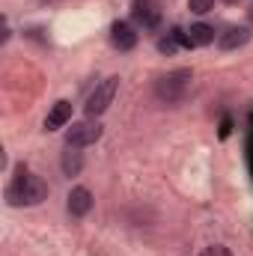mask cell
Segmentation results:
<instances>
[{
	"label": "cell",
	"mask_w": 253,
	"mask_h": 256,
	"mask_svg": "<svg viewBox=\"0 0 253 256\" xmlns=\"http://www.w3.org/2000/svg\"><path fill=\"white\" fill-rule=\"evenodd\" d=\"M48 200V185L42 176L30 173L27 167H18L12 182L6 185V202L15 206V208H24V206H39Z\"/></svg>",
	"instance_id": "cell-1"
},
{
	"label": "cell",
	"mask_w": 253,
	"mask_h": 256,
	"mask_svg": "<svg viewBox=\"0 0 253 256\" xmlns=\"http://www.w3.org/2000/svg\"><path fill=\"white\" fill-rule=\"evenodd\" d=\"M190 84H194V72L190 68H173V72H167V74H161L155 80V98L161 104L176 108V104H182L188 98Z\"/></svg>",
	"instance_id": "cell-2"
},
{
	"label": "cell",
	"mask_w": 253,
	"mask_h": 256,
	"mask_svg": "<svg viewBox=\"0 0 253 256\" xmlns=\"http://www.w3.org/2000/svg\"><path fill=\"white\" fill-rule=\"evenodd\" d=\"M116 92H120V78H116V74H110V78H104L102 84H96V90L86 96V104H84L86 116H90V120H98V116L114 104Z\"/></svg>",
	"instance_id": "cell-3"
},
{
	"label": "cell",
	"mask_w": 253,
	"mask_h": 256,
	"mask_svg": "<svg viewBox=\"0 0 253 256\" xmlns=\"http://www.w3.org/2000/svg\"><path fill=\"white\" fill-rule=\"evenodd\" d=\"M104 134V128L98 120H80V122H72V128L66 131V146H74V149H84V146H92L98 143Z\"/></svg>",
	"instance_id": "cell-4"
},
{
	"label": "cell",
	"mask_w": 253,
	"mask_h": 256,
	"mask_svg": "<svg viewBox=\"0 0 253 256\" xmlns=\"http://www.w3.org/2000/svg\"><path fill=\"white\" fill-rule=\"evenodd\" d=\"M131 18L143 30H155L161 24V6L155 0H134L131 3Z\"/></svg>",
	"instance_id": "cell-5"
},
{
	"label": "cell",
	"mask_w": 253,
	"mask_h": 256,
	"mask_svg": "<svg viewBox=\"0 0 253 256\" xmlns=\"http://www.w3.org/2000/svg\"><path fill=\"white\" fill-rule=\"evenodd\" d=\"M92 206H96V200H92V191H90V188L78 185V188H72V191H68L66 208H68V214H72V218H86V214L92 212Z\"/></svg>",
	"instance_id": "cell-6"
},
{
	"label": "cell",
	"mask_w": 253,
	"mask_h": 256,
	"mask_svg": "<svg viewBox=\"0 0 253 256\" xmlns=\"http://www.w3.org/2000/svg\"><path fill=\"white\" fill-rule=\"evenodd\" d=\"M137 30L128 24V21H114L110 24V45L116 48V51H131L134 45H137Z\"/></svg>",
	"instance_id": "cell-7"
},
{
	"label": "cell",
	"mask_w": 253,
	"mask_h": 256,
	"mask_svg": "<svg viewBox=\"0 0 253 256\" xmlns=\"http://www.w3.org/2000/svg\"><path fill=\"white\" fill-rule=\"evenodd\" d=\"M250 27H226L218 36V45H220V51H236V48H244L250 42Z\"/></svg>",
	"instance_id": "cell-8"
},
{
	"label": "cell",
	"mask_w": 253,
	"mask_h": 256,
	"mask_svg": "<svg viewBox=\"0 0 253 256\" xmlns=\"http://www.w3.org/2000/svg\"><path fill=\"white\" fill-rule=\"evenodd\" d=\"M72 122V102H66L60 98L51 110H48V116H45V131H57V128H66Z\"/></svg>",
	"instance_id": "cell-9"
},
{
	"label": "cell",
	"mask_w": 253,
	"mask_h": 256,
	"mask_svg": "<svg viewBox=\"0 0 253 256\" xmlns=\"http://www.w3.org/2000/svg\"><path fill=\"white\" fill-rule=\"evenodd\" d=\"M188 39H190V48H206V45H212L214 42V27H208V24H190L188 30Z\"/></svg>",
	"instance_id": "cell-10"
},
{
	"label": "cell",
	"mask_w": 253,
	"mask_h": 256,
	"mask_svg": "<svg viewBox=\"0 0 253 256\" xmlns=\"http://www.w3.org/2000/svg\"><path fill=\"white\" fill-rule=\"evenodd\" d=\"M60 167H63L66 176H78V173H80V167H84V158H80V152H78L74 146H66Z\"/></svg>",
	"instance_id": "cell-11"
},
{
	"label": "cell",
	"mask_w": 253,
	"mask_h": 256,
	"mask_svg": "<svg viewBox=\"0 0 253 256\" xmlns=\"http://www.w3.org/2000/svg\"><path fill=\"white\" fill-rule=\"evenodd\" d=\"M188 9L196 12V15H206V12L214 9V0H188Z\"/></svg>",
	"instance_id": "cell-12"
},
{
	"label": "cell",
	"mask_w": 253,
	"mask_h": 256,
	"mask_svg": "<svg viewBox=\"0 0 253 256\" xmlns=\"http://www.w3.org/2000/svg\"><path fill=\"white\" fill-rule=\"evenodd\" d=\"M200 256H232V250L224 248V244H212V248H206Z\"/></svg>",
	"instance_id": "cell-13"
},
{
	"label": "cell",
	"mask_w": 253,
	"mask_h": 256,
	"mask_svg": "<svg viewBox=\"0 0 253 256\" xmlns=\"http://www.w3.org/2000/svg\"><path fill=\"white\" fill-rule=\"evenodd\" d=\"M248 21L253 24V3H250V9H248Z\"/></svg>",
	"instance_id": "cell-14"
},
{
	"label": "cell",
	"mask_w": 253,
	"mask_h": 256,
	"mask_svg": "<svg viewBox=\"0 0 253 256\" xmlns=\"http://www.w3.org/2000/svg\"><path fill=\"white\" fill-rule=\"evenodd\" d=\"M224 3H230V6H236V3H238V0H224Z\"/></svg>",
	"instance_id": "cell-15"
}]
</instances>
